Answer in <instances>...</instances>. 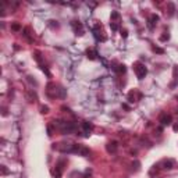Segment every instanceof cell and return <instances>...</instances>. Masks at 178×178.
Here are the masks:
<instances>
[{
	"label": "cell",
	"mask_w": 178,
	"mask_h": 178,
	"mask_svg": "<svg viewBox=\"0 0 178 178\" xmlns=\"http://www.w3.org/2000/svg\"><path fill=\"white\" fill-rule=\"evenodd\" d=\"M134 71H135L136 78H138V79H143V78L146 77V74H147V68H146V65H145L143 63L136 61V63H134Z\"/></svg>",
	"instance_id": "cell-1"
},
{
	"label": "cell",
	"mask_w": 178,
	"mask_h": 178,
	"mask_svg": "<svg viewBox=\"0 0 178 178\" xmlns=\"http://www.w3.org/2000/svg\"><path fill=\"white\" fill-rule=\"evenodd\" d=\"M59 128L61 129L63 134L68 135V134H73L74 131H75V124L74 123H68V121H61L59 124Z\"/></svg>",
	"instance_id": "cell-2"
},
{
	"label": "cell",
	"mask_w": 178,
	"mask_h": 178,
	"mask_svg": "<svg viewBox=\"0 0 178 178\" xmlns=\"http://www.w3.org/2000/svg\"><path fill=\"white\" fill-rule=\"evenodd\" d=\"M65 163H67V161L63 160V159L59 160V163L56 164V168L53 170V177L54 178H61V175H63V168H64L63 166L65 164Z\"/></svg>",
	"instance_id": "cell-3"
},
{
	"label": "cell",
	"mask_w": 178,
	"mask_h": 178,
	"mask_svg": "<svg viewBox=\"0 0 178 178\" xmlns=\"http://www.w3.org/2000/svg\"><path fill=\"white\" fill-rule=\"evenodd\" d=\"M159 123H160L163 127L171 125V123H173V117H171L170 114L163 113V114H160V117H159Z\"/></svg>",
	"instance_id": "cell-4"
},
{
	"label": "cell",
	"mask_w": 178,
	"mask_h": 178,
	"mask_svg": "<svg viewBox=\"0 0 178 178\" xmlns=\"http://www.w3.org/2000/svg\"><path fill=\"white\" fill-rule=\"evenodd\" d=\"M74 153H78L79 156H84V157H86V156H89V149L88 147H85V146H82V145H75L74 146Z\"/></svg>",
	"instance_id": "cell-5"
},
{
	"label": "cell",
	"mask_w": 178,
	"mask_h": 178,
	"mask_svg": "<svg viewBox=\"0 0 178 178\" xmlns=\"http://www.w3.org/2000/svg\"><path fill=\"white\" fill-rule=\"evenodd\" d=\"M117 149H118V142H117V141H110V142L106 145L107 153H115Z\"/></svg>",
	"instance_id": "cell-6"
},
{
	"label": "cell",
	"mask_w": 178,
	"mask_h": 178,
	"mask_svg": "<svg viewBox=\"0 0 178 178\" xmlns=\"http://www.w3.org/2000/svg\"><path fill=\"white\" fill-rule=\"evenodd\" d=\"M71 25H73L74 31H75V35H78V36L84 35V28H82V24L79 21H74Z\"/></svg>",
	"instance_id": "cell-7"
},
{
	"label": "cell",
	"mask_w": 178,
	"mask_h": 178,
	"mask_svg": "<svg viewBox=\"0 0 178 178\" xmlns=\"http://www.w3.org/2000/svg\"><path fill=\"white\" fill-rule=\"evenodd\" d=\"M159 20H160V17H159L157 14H150V17H149V28L153 29V28L157 25Z\"/></svg>",
	"instance_id": "cell-8"
},
{
	"label": "cell",
	"mask_w": 178,
	"mask_h": 178,
	"mask_svg": "<svg viewBox=\"0 0 178 178\" xmlns=\"http://www.w3.org/2000/svg\"><path fill=\"white\" fill-rule=\"evenodd\" d=\"M161 166H163L164 170H171V168L175 167V161L171 160V159H167V160H163V161H161Z\"/></svg>",
	"instance_id": "cell-9"
},
{
	"label": "cell",
	"mask_w": 178,
	"mask_h": 178,
	"mask_svg": "<svg viewBox=\"0 0 178 178\" xmlns=\"http://www.w3.org/2000/svg\"><path fill=\"white\" fill-rule=\"evenodd\" d=\"M136 95H141V92H138V91H131L129 93H128V102H131V103H135L139 100V97H136Z\"/></svg>",
	"instance_id": "cell-10"
},
{
	"label": "cell",
	"mask_w": 178,
	"mask_h": 178,
	"mask_svg": "<svg viewBox=\"0 0 178 178\" xmlns=\"http://www.w3.org/2000/svg\"><path fill=\"white\" fill-rule=\"evenodd\" d=\"M97 56H99V54H97V50H96V49H88V50H86V57H88L89 60H96Z\"/></svg>",
	"instance_id": "cell-11"
},
{
	"label": "cell",
	"mask_w": 178,
	"mask_h": 178,
	"mask_svg": "<svg viewBox=\"0 0 178 178\" xmlns=\"http://www.w3.org/2000/svg\"><path fill=\"white\" fill-rule=\"evenodd\" d=\"M82 129H84L85 135H89V134L92 132V129H93V125H92L91 123H88V121H84V123H82Z\"/></svg>",
	"instance_id": "cell-12"
},
{
	"label": "cell",
	"mask_w": 178,
	"mask_h": 178,
	"mask_svg": "<svg viewBox=\"0 0 178 178\" xmlns=\"http://www.w3.org/2000/svg\"><path fill=\"white\" fill-rule=\"evenodd\" d=\"M27 99H28V102H35L36 100V93L33 92V91H28L27 92Z\"/></svg>",
	"instance_id": "cell-13"
},
{
	"label": "cell",
	"mask_w": 178,
	"mask_h": 178,
	"mask_svg": "<svg viewBox=\"0 0 178 178\" xmlns=\"http://www.w3.org/2000/svg\"><path fill=\"white\" fill-rule=\"evenodd\" d=\"M167 7H168V15H173L174 14V11H175V6H174V3H167Z\"/></svg>",
	"instance_id": "cell-14"
},
{
	"label": "cell",
	"mask_w": 178,
	"mask_h": 178,
	"mask_svg": "<svg viewBox=\"0 0 178 178\" xmlns=\"http://www.w3.org/2000/svg\"><path fill=\"white\" fill-rule=\"evenodd\" d=\"M173 78H174V81H175V84H177L178 82V65H174V68H173Z\"/></svg>",
	"instance_id": "cell-15"
},
{
	"label": "cell",
	"mask_w": 178,
	"mask_h": 178,
	"mask_svg": "<svg viewBox=\"0 0 178 178\" xmlns=\"http://www.w3.org/2000/svg\"><path fill=\"white\" fill-rule=\"evenodd\" d=\"M11 29H13V31H15V32H18V31H22L21 25H20L18 22H14V24H11Z\"/></svg>",
	"instance_id": "cell-16"
},
{
	"label": "cell",
	"mask_w": 178,
	"mask_h": 178,
	"mask_svg": "<svg viewBox=\"0 0 178 178\" xmlns=\"http://www.w3.org/2000/svg\"><path fill=\"white\" fill-rule=\"evenodd\" d=\"M117 20H120V14L117 11H113L111 13V22H115Z\"/></svg>",
	"instance_id": "cell-17"
},
{
	"label": "cell",
	"mask_w": 178,
	"mask_h": 178,
	"mask_svg": "<svg viewBox=\"0 0 178 178\" xmlns=\"http://www.w3.org/2000/svg\"><path fill=\"white\" fill-rule=\"evenodd\" d=\"M127 71V68H125V65L124 64H120L118 67H117V73L118 74H124Z\"/></svg>",
	"instance_id": "cell-18"
},
{
	"label": "cell",
	"mask_w": 178,
	"mask_h": 178,
	"mask_svg": "<svg viewBox=\"0 0 178 178\" xmlns=\"http://www.w3.org/2000/svg\"><path fill=\"white\" fill-rule=\"evenodd\" d=\"M163 33H164V35L160 36V41H161V42H166V41L170 39V35H168V32H163Z\"/></svg>",
	"instance_id": "cell-19"
},
{
	"label": "cell",
	"mask_w": 178,
	"mask_h": 178,
	"mask_svg": "<svg viewBox=\"0 0 178 178\" xmlns=\"http://www.w3.org/2000/svg\"><path fill=\"white\" fill-rule=\"evenodd\" d=\"M41 113H42V114H47V113H49V107H47V106H42V107H41Z\"/></svg>",
	"instance_id": "cell-20"
},
{
	"label": "cell",
	"mask_w": 178,
	"mask_h": 178,
	"mask_svg": "<svg viewBox=\"0 0 178 178\" xmlns=\"http://www.w3.org/2000/svg\"><path fill=\"white\" fill-rule=\"evenodd\" d=\"M110 28H111L113 31H117V29H118V24H117V22H110Z\"/></svg>",
	"instance_id": "cell-21"
},
{
	"label": "cell",
	"mask_w": 178,
	"mask_h": 178,
	"mask_svg": "<svg viewBox=\"0 0 178 178\" xmlns=\"http://www.w3.org/2000/svg\"><path fill=\"white\" fill-rule=\"evenodd\" d=\"M153 52H155V53H160V54H163V53H164V50H163V49H160V47H153Z\"/></svg>",
	"instance_id": "cell-22"
},
{
	"label": "cell",
	"mask_w": 178,
	"mask_h": 178,
	"mask_svg": "<svg viewBox=\"0 0 178 178\" xmlns=\"http://www.w3.org/2000/svg\"><path fill=\"white\" fill-rule=\"evenodd\" d=\"M7 173H9V171H7V168H6V166H1V174H3V175H6Z\"/></svg>",
	"instance_id": "cell-23"
},
{
	"label": "cell",
	"mask_w": 178,
	"mask_h": 178,
	"mask_svg": "<svg viewBox=\"0 0 178 178\" xmlns=\"http://www.w3.org/2000/svg\"><path fill=\"white\" fill-rule=\"evenodd\" d=\"M121 35H123L124 38H127V35H128V33H127V31H125V29H124V31H121Z\"/></svg>",
	"instance_id": "cell-24"
},
{
	"label": "cell",
	"mask_w": 178,
	"mask_h": 178,
	"mask_svg": "<svg viewBox=\"0 0 178 178\" xmlns=\"http://www.w3.org/2000/svg\"><path fill=\"white\" fill-rule=\"evenodd\" d=\"M174 131H178V125H174Z\"/></svg>",
	"instance_id": "cell-25"
},
{
	"label": "cell",
	"mask_w": 178,
	"mask_h": 178,
	"mask_svg": "<svg viewBox=\"0 0 178 178\" xmlns=\"http://www.w3.org/2000/svg\"><path fill=\"white\" fill-rule=\"evenodd\" d=\"M177 114H178V110H177Z\"/></svg>",
	"instance_id": "cell-26"
},
{
	"label": "cell",
	"mask_w": 178,
	"mask_h": 178,
	"mask_svg": "<svg viewBox=\"0 0 178 178\" xmlns=\"http://www.w3.org/2000/svg\"><path fill=\"white\" fill-rule=\"evenodd\" d=\"M177 99H178V96H177Z\"/></svg>",
	"instance_id": "cell-27"
}]
</instances>
